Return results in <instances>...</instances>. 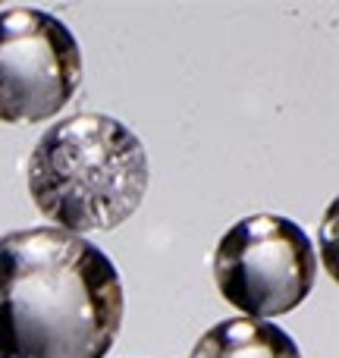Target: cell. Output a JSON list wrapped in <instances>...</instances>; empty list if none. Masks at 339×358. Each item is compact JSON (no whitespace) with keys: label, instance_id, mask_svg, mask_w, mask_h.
I'll use <instances>...</instances> for the list:
<instances>
[{"label":"cell","instance_id":"cell-1","mask_svg":"<svg viewBox=\"0 0 339 358\" xmlns=\"http://www.w3.org/2000/svg\"><path fill=\"white\" fill-rule=\"evenodd\" d=\"M123 308L120 271L94 242L54 227L0 239V358H104Z\"/></svg>","mask_w":339,"mask_h":358},{"label":"cell","instance_id":"cell-2","mask_svg":"<svg viewBox=\"0 0 339 358\" xmlns=\"http://www.w3.org/2000/svg\"><path fill=\"white\" fill-rule=\"evenodd\" d=\"M148 151L138 136L104 113L54 123L29 157L35 208L69 236L117 229L148 192Z\"/></svg>","mask_w":339,"mask_h":358},{"label":"cell","instance_id":"cell-3","mask_svg":"<svg viewBox=\"0 0 339 358\" xmlns=\"http://www.w3.org/2000/svg\"><path fill=\"white\" fill-rule=\"evenodd\" d=\"M317 258L296 220L252 214L226 229L214 252V283L245 317L267 321L296 311L311 296Z\"/></svg>","mask_w":339,"mask_h":358},{"label":"cell","instance_id":"cell-4","mask_svg":"<svg viewBox=\"0 0 339 358\" xmlns=\"http://www.w3.org/2000/svg\"><path fill=\"white\" fill-rule=\"evenodd\" d=\"M82 85V48L54 16L0 10V123H44Z\"/></svg>","mask_w":339,"mask_h":358},{"label":"cell","instance_id":"cell-5","mask_svg":"<svg viewBox=\"0 0 339 358\" xmlns=\"http://www.w3.org/2000/svg\"><path fill=\"white\" fill-rule=\"evenodd\" d=\"M189 358H302L283 327L254 317L220 321L195 343Z\"/></svg>","mask_w":339,"mask_h":358}]
</instances>
